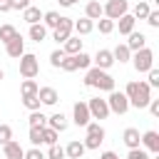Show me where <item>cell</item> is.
Instances as JSON below:
<instances>
[{"instance_id":"obj_1","label":"cell","mask_w":159,"mask_h":159,"mask_svg":"<svg viewBox=\"0 0 159 159\" xmlns=\"http://www.w3.org/2000/svg\"><path fill=\"white\" fill-rule=\"evenodd\" d=\"M124 97L129 99V107H137V109H144L147 104H149V99H152V87L147 84V82H129L127 84V89H124Z\"/></svg>"},{"instance_id":"obj_2","label":"cell","mask_w":159,"mask_h":159,"mask_svg":"<svg viewBox=\"0 0 159 159\" xmlns=\"http://www.w3.org/2000/svg\"><path fill=\"white\" fill-rule=\"evenodd\" d=\"M84 87H92V89H99V92H112L114 89V77L107 70L89 67L87 75H84Z\"/></svg>"},{"instance_id":"obj_3","label":"cell","mask_w":159,"mask_h":159,"mask_svg":"<svg viewBox=\"0 0 159 159\" xmlns=\"http://www.w3.org/2000/svg\"><path fill=\"white\" fill-rule=\"evenodd\" d=\"M89 65H92V57H89L87 52H77V55H65L60 70H65V72H77V70H87Z\"/></svg>"},{"instance_id":"obj_4","label":"cell","mask_w":159,"mask_h":159,"mask_svg":"<svg viewBox=\"0 0 159 159\" xmlns=\"http://www.w3.org/2000/svg\"><path fill=\"white\" fill-rule=\"evenodd\" d=\"M84 132H87V137H84V149H99V144L104 142V127L99 124V122H89L87 127H84Z\"/></svg>"},{"instance_id":"obj_5","label":"cell","mask_w":159,"mask_h":159,"mask_svg":"<svg viewBox=\"0 0 159 159\" xmlns=\"http://www.w3.org/2000/svg\"><path fill=\"white\" fill-rule=\"evenodd\" d=\"M20 75H22L25 80H35V77L40 75V60H37V55L25 52V55L20 57Z\"/></svg>"},{"instance_id":"obj_6","label":"cell","mask_w":159,"mask_h":159,"mask_svg":"<svg viewBox=\"0 0 159 159\" xmlns=\"http://www.w3.org/2000/svg\"><path fill=\"white\" fill-rule=\"evenodd\" d=\"M102 12H104L107 20L117 22L122 15L129 12V2H127V0H107V5H102Z\"/></svg>"},{"instance_id":"obj_7","label":"cell","mask_w":159,"mask_h":159,"mask_svg":"<svg viewBox=\"0 0 159 159\" xmlns=\"http://www.w3.org/2000/svg\"><path fill=\"white\" fill-rule=\"evenodd\" d=\"M132 65H134L137 72H149V70L154 67V52H152L149 47H142L139 52L132 55Z\"/></svg>"},{"instance_id":"obj_8","label":"cell","mask_w":159,"mask_h":159,"mask_svg":"<svg viewBox=\"0 0 159 159\" xmlns=\"http://www.w3.org/2000/svg\"><path fill=\"white\" fill-rule=\"evenodd\" d=\"M107 107H109V114H127L129 112V99L124 97V92L112 89L109 97H107Z\"/></svg>"},{"instance_id":"obj_9","label":"cell","mask_w":159,"mask_h":159,"mask_svg":"<svg viewBox=\"0 0 159 159\" xmlns=\"http://www.w3.org/2000/svg\"><path fill=\"white\" fill-rule=\"evenodd\" d=\"M87 109H89V117H92V119H107V117H109L107 99H102V97H92V99H87Z\"/></svg>"},{"instance_id":"obj_10","label":"cell","mask_w":159,"mask_h":159,"mask_svg":"<svg viewBox=\"0 0 159 159\" xmlns=\"http://www.w3.org/2000/svg\"><path fill=\"white\" fill-rule=\"evenodd\" d=\"M72 27H75V20H72V17H60V25L52 30L55 42H57V45H62V42L72 35Z\"/></svg>"},{"instance_id":"obj_11","label":"cell","mask_w":159,"mask_h":159,"mask_svg":"<svg viewBox=\"0 0 159 159\" xmlns=\"http://www.w3.org/2000/svg\"><path fill=\"white\" fill-rule=\"evenodd\" d=\"M72 122L77 124V127H87L89 122H92V117H89V109H87V102H75V107H72Z\"/></svg>"},{"instance_id":"obj_12","label":"cell","mask_w":159,"mask_h":159,"mask_svg":"<svg viewBox=\"0 0 159 159\" xmlns=\"http://www.w3.org/2000/svg\"><path fill=\"white\" fill-rule=\"evenodd\" d=\"M5 52H7V57H12V60H20L22 55H25V40H22V35L17 32L7 45H5Z\"/></svg>"},{"instance_id":"obj_13","label":"cell","mask_w":159,"mask_h":159,"mask_svg":"<svg viewBox=\"0 0 159 159\" xmlns=\"http://www.w3.org/2000/svg\"><path fill=\"white\" fill-rule=\"evenodd\" d=\"M37 99H40V104L52 107V104H57L60 94H57V89H55V87H40V89H37Z\"/></svg>"},{"instance_id":"obj_14","label":"cell","mask_w":159,"mask_h":159,"mask_svg":"<svg viewBox=\"0 0 159 159\" xmlns=\"http://www.w3.org/2000/svg\"><path fill=\"white\" fill-rule=\"evenodd\" d=\"M142 144H144V152H152V154H159V132L149 129L142 134Z\"/></svg>"},{"instance_id":"obj_15","label":"cell","mask_w":159,"mask_h":159,"mask_svg":"<svg viewBox=\"0 0 159 159\" xmlns=\"http://www.w3.org/2000/svg\"><path fill=\"white\" fill-rule=\"evenodd\" d=\"M92 62H94V67H99V70H109V67L114 65L112 50H97V55L92 57Z\"/></svg>"},{"instance_id":"obj_16","label":"cell","mask_w":159,"mask_h":159,"mask_svg":"<svg viewBox=\"0 0 159 159\" xmlns=\"http://www.w3.org/2000/svg\"><path fill=\"white\" fill-rule=\"evenodd\" d=\"M122 142H124L129 149H139V144H142V134H139V129H137V127H127L124 134H122Z\"/></svg>"},{"instance_id":"obj_17","label":"cell","mask_w":159,"mask_h":159,"mask_svg":"<svg viewBox=\"0 0 159 159\" xmlns=\"http://www.w3.org/2000/svg\"><path fill=\"white\" fill-rule=\"evenodd\" d=\"M2 154H5V159H25V149H22L20 142H15V139H10V142L2 147Z\"/></svg>"},{"instance_id":"obj_18","label":"cell","mask_w":159,"mask_h":159,"mask_svg":"<svg viewBox=\"0 0 159 159\" xmlns=\"http://www.w3.org/2000/svg\"><path fill=\"white\" fill-rule=\"evenodd\" d=\"M127 37H129V40H127L124 45L129 47V52H132V55H134V52H139L142 47H147V37H144L142 32H129Z\"/></svg>"},{"instance_id":"obj_19","label":"cell","mask_w":159,"mask_h":159,"mask_svg":"<svg viewBox=\"0 0 159 159\" xmlns=\"http://www.w3.org/2000/svg\"><path fill=\"white\" fill-rule=\"evenodd\" d=\"M84 152H87V149H84V144H82L80 139H72V142L65 147V157H67V159H82Z\"/></svg>"},{"instance_id":"obj_20","label":"cell","mask_w":159,"mask_h":159,"mask_svg":"<svg viewBox=\"0 0 159 159\" xmlns=\"http://www.w3.org/2000/svg\"><path fill=\"white\" fill-rule=\"evenodd\" d=\"M67 124H70V122H67V117H65L62 112H55L52 117H47V127H50V129H55L57 134H60V132H65V129H67Z\"/></svg>"},{"instance_id":"obj_21","label":"cell","mask_w":159,"mask_h":159,"mask_svg":"<svg viewBox=\"0 0 159 159\" xmlns=\"http://www.w3.org/2000/svg\"><path fill=\"white\" fill-rule=\"evenodd\" d=\"M84 17H89L92 22L99 20V17H104V12H102V2H99V0H89V2L84 5Z\"/></svg>"},{"instance_id":"obj_22","label":"cell","mask_w":159,"mask_h":159,"mask_svg":"<svg viewBox=\"0 0 159 159\" xmlns=\"http://www.w3.org/2000/svg\"><path fill=\"white\" fill-rule=\"evenodd\" d=\"M62 52H65V55H77V52H82V40H80L77 35H70V37L62 42Z\"/></svg>"},{"instance_id":"obj_23","label":"cell","mask_w":159,"mask_h":159,"mask_svg":"<svg viewBox=\"0 0 159 159\" xmlns=\"http://www.w3.org/2000/svg\"><path fill=\"white\" fill-rule=\"evenodd\" d=\"M22 20H25L27 25H37V22L42 20V10H40V7H35V5H30V7H25V10H22Z\"/></svg>"},{"instance_id":"obj_24","label":"cell","mask_w":159,"mask_h":159,"mask_svg":"<svg viewBox=\"0 0 159 159\" xmlns=\"http://www.w3.org/2000/svg\"><path fill=\"white\" fill-rule=\"evenodd\" d=\"M94 30V22L89 20V17H80L77 22H75V27H72V32H77V37H82V35H89Z\"/></svg>"},{"instance_id":"obj_25","label":"cell","mask_w":159,"mask_h":159,"mask_svg":"<svg viewBox=\"0 0 159 159\" xmlns=\"http://www.w3.org/2000/svg\"><path fill=\"white\" fill-rule=\"evenodd\" d=\"M112 57H114V62L122 65V62H129V60H132V52H129V47L122 42V45H117V47L112 50Z\"/></svg>"},{"instance_id":"obj_26","label":"cell","mask_w":159,"mask_h":159,"mask_svg":"<svg viewBox=\"0 0 159 159\" xmlns=\"http://www.w3.org/2000/svg\"><path fill=\"white\" fill-rule=\"evenodd\" d=\"M60 12H55V10H47V12H42V25L47 27V30H55L57 25H60Z\"/></svg>"},{"instance_id":"obj_27","label":"cell","mask_w":159,"mask_h":159,"mask_svg":"<svg viewBox=\"0 0 159 159\" xmlns=\"http://www.w3.org/2000/svg\"><path fill=\"white\" fill-rule=\"evenodd\" d=\"M117 22H119V35H129V32H134V22H137V20H134L129 12H127V15H122Z\"/></svg>"},{"instance_id":"obj_28","label":"cell","mask_w":159,"mask_h":159,"mask_svg":"<svg viewBox=\"0 0 159 159\" xmlns=\"http://www.w3.org/2000/svg\"><path fill=\"white\" fill-rule=\"evenodd\" d=\"M149 10H152V7H149V2H144V0H142V2H137V5H134V10H132L129 15H132L134 20H147Z\"/></svg>"},{"instance_id":"obj_29","label":"cell","mask_w":159,"mask_h":159,"mask_svg":"<svg viewBox=\"0 0 159 159\" xmlns=\"http://www.w3.org/2000/svg\"><path fill=\"white\" fill-rule=\"evenodd\" d=\"M47 37V27L42 25V22H37V25H30V40H35V42H42Z\"/></svg>"},{"instance_id":"obj_30","label":"cell","mask_w":159,"mask_h":159,"mask_svg":"<svg viewBox=\"0 0 159 159\" xmlns=\"http://www.w3.org/2000/svg\"><path fill=\"white\" fill-rule=\"evenodd\" d=\"M37 89H40V84H37L35 80H22V84H20V94H22V97L37 94Z\"/></svg>"},{"instance_id":"obj_31","label":"cell","mask_w":159,"mask_h":159,"mask_svg":"<svg viewBox=\"0 0 159 159\" xmlns=\"http://www.w3.org/2000/svg\"><path fill=\"white\" fill-rule=\"evenodd\" d=\"M27 119H30V127H40V129H42V127H47V117H45L40 109H37V112H30V117H27Z\"/></svg>"},{"instance_id":"obj_32","label":"cell","mask_w":159,"mask_h":159,"mask_svg":"<svg viewBox=\"0 0 159 159\" xmlns=\"http://www.w3.org/2000/svg\"><path fill=\"white\" fill-rule=\"evenodd\" d=\"M57 132L55 129H50V127H42V144H47V147H52V144H57Z\"/></svg>"},{"instance_id":"obj_33","label":"cell","mask_w":159,"mask_h":159,"mask_svg":"<svg viewBox=\"0 0 159 159\" xmlns=\"http://www.w3.org/2000/svg\"><path fill=\"white\" fill-rule=\"evenodd\" d=\"M15 35H17V30H15L12 25H0V40H2L5 45H7V42L15 37Z\"/></svg>"},{"instance_id":"obj_34","label":"cell","mask_w":159,"mask_h":159,"mask_svg":"<svg viewBox=\"0 0 159 159\" xmlns=\"http://www.w3.org/2000/svg\"><path fill=\"white\" fill-rule=\"evenodd\" d=\"M97 30H99L102 35H109V32H114V22L107 20V17H99V20H97Z\"/></svg>"},{"instance_id":"obj_35","label":"cell","mask_w":159,"mask_h":159,"mask_svg":"<svg viewBox=\"0 0 159 159\" xmlns=\"http://www.w3.org/2000/svg\"><path fill=\"white\" fill-rule=\"evenodd\" d=\"M22 104H25V109H30V112H37V109H40V99H37V94L22 97Z\"/></svg>"},{"instance_id":"obj_36","label":"cell","mask_w":159,"mask_h":159,"mask_svg":"<svg viewBox=\"0 0 159 159\" xmlns=\"http://www.w3.org/2000/svg\"><path fill=\"white\" fill-rule=\"evenodd\" d=\"M47 159H65V147H60V144H52L50 149H47V154H45Z\"/></svg>"},{"instance_id":"obj_37","label":"cell","mask_w":159,"mask_h":159,"mask_svg":"<svg viewBox=\"0 0 159 159\" xmlns=\"http://www.w3.org/2000/svg\"><path fill=\"white\" fill-rule=\"evenodd\" d=\"M12 139V127L10 124H0V147H5Z\"/></svg>"},{"instance_id":"obj_38","label":"cell","mask_w":159,"mask_h":159,"mask_svg":"<svg viewBox=\"0 0 159 159\" xmlns=\"http://www.w3.org/2000/svg\"><path fill=\"white\" fill-rule=\"evenodd\" d=\"M62 60H65V52H62V50H52V52H50V65H52L55 70H60Z\"/></svg>"},{"instance_id":"obj_39","label":"cell","mask_w":159,"mask_h":159,"mask_svg":"<svg viewBox=\"0 0 159 159\" xmlns=\"http://www.w3.org/2000/svg\"><path fill=\"white\" fill-rule=\"evenodd\" d=\"M30 144L32 147H40L42 144V129L40 127H30Z\"/></svg>"},{"instance_id":"obj_40","label":"cell","mask_w":159,"mask_h":159,"mask_svg":"<svg viewBox=\"0 0 159 159\" xmlns=\"http://www.w3.org/2000/svg\"><path fill=\"white\" fill-rule=\"evenodd\" d=\"M127 159H152V157H149V152H144V149L139 147V149H129Z\"/></svg>"},{"instance_id":"obj_41","label":"cell","mask_w":159,"mask_h":159,"mask_svg":"<svg viewBox=\"0 0 159 159\" xmlns=\"http://www.w3.org/2000/svg\"><path fill=\"white\" fill-rule=\"evenodd\" d=\"M147 25L149 27H159V10H149V15H147Z\"/></svg>"},{"instance_id":"obj_42","label":"cell","mask_w":159,"mask_h":159,"mask_svg":"<svg viewBox=\"0 0 159 159\" xmlns=\"http://www.w3.org/2000/svg\"><path fill=\"white\" fill-rule=\"evenodd\" d=\"M147 75H149L147 84H149V87H159V70H157V67H152V70H149Z\"/></svg>"},{"instance_id":"obj_43","label":"cell","mask_w":159,"mask_h":159,"mask_svg":"<svg viewBox=\"0 0 159 159\" xmlns=\"http://www.w3.org/2000/svg\"><path fill=\"white\" fill-rule=\"evenodd\" d=\"M25 159H47V157H45V152H40V147H32L25 152Z\"/></svg>"},{"instance_id":"obj_44","label":"cell","mask_w":159,"mask_h":159,"mask_svg":"<svg viewBox=\"0 0 159 159\" xmlns=\"http://www.w3.org/2000/svg\"><path fill=\"white\" fill-rule=\"evenodd\" d=\"M30 7V0H10V10H25Z\"/></svg>"},{"instance_id":"obj_45","label":"cell","mask_w":159,"mask_h":159,"mask_svg":"<svg viewBox=\"0 0 159 159\" xmlns=\"http://www.w3.org/2000/svg\"><path fill=\"white\" fill-rule=\"evenodd\" d=\"M149 112H152V117H159V99H149Z\"/></svg>"},{"instance_id":"obj_46","label":"cell","mask_w":159,"mask_h":159,"mask_svg":"<svg viewBox=\"0 0 159 159\" xmlns=\"http://www.w3.org/2000/svg\"><path fill=\"white\" fill-rule=\"evenodd\" d=\"M99 159H119V154H114V152H102Z\"/></svg>"},{"instance_id":"obj_47","label":"cell","mask_w":159,"mask_h":159,"mask_svg":"<svg viewBox=\"0 0 159 159\" xmlns=\"http://www.w3.org/2000/svg\"><path fill=\"white\" fill-rule=\"evenodd\" d=\"M0 12H10V0H0Z\"/></svg>"},{"instance_id":"obj_48","label":"cell","mask_w":159,"mask_h":159,"mask_svg":"<svg viewBox=\"0 0 159 159\" xmlns=\"http://www.w3.org/2000/svg\"><path fill=\"white\" fill-rule=\"evenodd\" d=\"M57 2H60V5H62V7H72V5H75V2H77V0H57Z\"/></svg>"},{"instance_id":"obj_49","label":"cell","mask_w":159,"mask_h":159,"mask_svg":"<svg viewBox=\"0 0 159 159\" xmlns=\"http://www.w3.org/2000/svg\"><path fill=\"white\" fill-rule=\"evenodd\" d=\"M2 77H5V72H2V70H0V82H2Z\"/></svg>"}]
</instances>
